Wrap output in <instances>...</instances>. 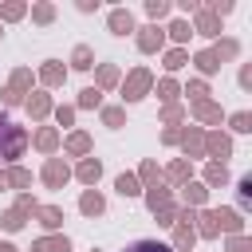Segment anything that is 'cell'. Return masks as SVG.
<instances>
[{
    "label": "cell",
    "mask_w": 252,
    "mask_h": 252,
    "mask_svg": "<svg viewBox=\"0 0 252 252\" xmlns=\"http://www.w3.org/2000/svg\"><path fill=\"white\" fill-rule=\"evenodd\" d=\"M20 154H24V130H20L16 122H8V118L0 114V165L16 161Z\"/></svg>",
    "instance_id": "obj_1"
},
{
    "label": "cell",
    "mask_w": 252,
    "mask_h": 252,
    "mask_svg": "<svg viewBox=\"0 0 252 252\" xmlns=\"http://www.w3.org/2000/svg\"><path fill=\"white\" fill-rule=\"evenodd\" d=\"M122 252H173V248L161 244V240H134V244H126Z\"/></svg>",
    "instance_id": "obj_2"
}]
</instances>
